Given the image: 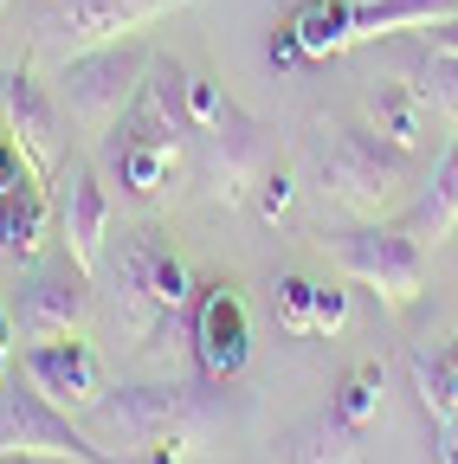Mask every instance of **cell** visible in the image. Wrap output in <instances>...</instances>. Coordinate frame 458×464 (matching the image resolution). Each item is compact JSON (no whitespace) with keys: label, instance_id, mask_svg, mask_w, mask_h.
Returning a JSON list of instances; mask_svg holds the SVG:
<instances>
[{"label":"cell","instance_id":"cell-30","mask_svg":"<svg viewBox=\"0 0 458 464\" xmlns=\"http://www.w3.org/2000/svg\"><path fill=\"white\" fill-rule=\"evenodd\" d=\"M420 45H426V52H439V58H458V20L426 26V33H420Z\"/></svg>","mask_w":458,"mask_h":464},{"label":"cell","instance_id":"cell-25","mask_svg":"<svg viewBox=\"0 0 458 464\" xmlns=\"http://www.w3.org/2000/svg\"><path fill=\"white\" fill-rule=\"evenodd\" d=\"M342 323H349V290H336V284H317V310H310V335H336Z\"/></svg>","mask_w":458,"mask_h":464},{"label":"cell","instance_id":"cell-15","mask_svg":"<svg viewBox=\"0 0 458 464\" xmlns=\"http://www.w3.org/2000/svg\"><path fill=\"white\" fill-rule=\"evenodd\" d=\"M52 213H59V207L45 200V188H39V181H20L7 200H0V252H7L14 265H33L39 246H45Z\"/></svg>","mask_w":458,"mask_h":464},{"label":"cell","instance_id":"cell-13","mask_svg":"<svg viewBox=\"0 0 458 464\" xmlns=\"http://www.w3.org/2000/svg\"><path fill=\"white\" fill-rule=\"evenodd\" d=\"M59 239L65 252L97 277L103 265V246H110V188H103V174L97 168H72L65 181H59Z\"/></svg>","mask_w":458,"mask_h":464},{"label":"cell","instance_id":"cell-24","mask_svg":"<svg viewBox=\"0 0 458 464\" xmlns=\"http://www.w3.org/2000/svg\"><path fill=\"white\" fill-rule=\"evenodd\" d=\"M226 110H233V103H226V91H219L213 78H194V72H188V116H194V136L213 130Z\"/></svg>","mask_w":458,"mask_h":464},{"label":"cell","instance_id":"cell-31","mask_svg":"<svg viewBox=\"0 0 458 464\" xmlns=\"http://www.w3.org/2000/svg\"><path fill=\"white\" fill-rule=\"evenodd\" d=\"M0 464H91V458H72V451H0Z\"/></svg>","mask_w":458,"mask_h":464},{"label":"cell","instance_id":"cell-27","mask_svg":"<svg viewBox=\"0 0 458 464\" xmlns=\"http://www.w3.org/2000/svg\"><path fill=\"white\" fill-rule=\"evenodd\" d=\"M20 181H33V168H26V155H20L14 136H0V200H7Z\"/></svg>","mask_w":458,"mask_h":464},{"label":"cell","instance_id":"cell-22","mask_svg":"<svg viewBox=\"0 0 458 464\" xmlns=\"http://www.w3.org/2000/svg\"><path fill=\"white\" fill-rule=\"evenodd\" d=\"M414 84H420V97L433 103V116H445V123L458 130V58L426 52L420 65H414Z\"/></svg>","mask_w":458,"mask_h":464},{"label":"cell","instance_id":"cell-35","mask_svg":"<svg viewBox=\"0 0 458 464\" xmlns=\"http://www.w3.org/2000/svg\"><path fill=\"white\" fill-rule=\"evenodd\" d=\"M0 84H7V78H0Z\"/></svg>","mask_w":458,"mask_h":464},{"label":"cell","instance_id":"cell-6","mask_svg":"<svg viewBox=\"0 0 458 464\" xmlns=\"http://www.w3.org/2000/svg\"><path fill=\"white\" fill-rule=\"evenodd\" d=\"M407 188V149L381 142L375 130H342L323 149V194L349 213H381Z\"/></svg>","mask_w":458,"mask_h":464},{"label":"cell","instance_id":"cell-14","mask_svg":"<svg viewBox=\"0 0 458 464\" xmlns=\"http://www.w3.org/2000/svg\"><path fill=\"white\" fill-rule=\"evenodd\" d=\"M426 123H433V103L420 97L414 78H375L368 91V130L394 149H426Z\"/></svg>","mask_w":458,"mask_h":464},{"label":"cell","instance_id":"cell-3","mask_svg":"<svg viewBox=\"0 0 458 464\" xmlns=\"http://www.w3.org/2000/svg\"><path fill=\"white\" fill-rule=\"evenodd\" d=\"M342 271H349L362 290H375L381 304H414L426 290V246L407 226H336L317 239Z\"/></svg>","mask_w":458,"mask_h":464},{"label":"cell","instance_id":"cell-28","mask_svg":"<svg viewBox=\"0 0 458 464\" xmlns=\"http://www.w3.org/2000/svg\"><path fill=\"white\" fill-rule=\"evenodd\" d=\"M188 445H194V432H168V439L142 445V451H136V464H188Z\"/></svg>","mask_w":458,"mask_h":464},{"label":"cell","instance_id":"cell-4","mask_svg":"<svg viewBox=\"0 0 458 464\" xmlns=\"http://www.w3.org/2000/svg\"><path fill=\"white\" fill-rule=\"evenodd\" d=\"M175 7H188V0H33V45L65 65V58H78L91 45H117V39L155 26Z\"/></svg>","mask_w":458,"mask_h":464},{"label":"cell","instance_id":"cell-23","mask_svg":"<svg viewBox=\"0 0 458 464\" xmlns=\"http://www.w3.org/2000/svg\"><path fill=\"white\" fill-rule=\"evenodd\" d=\"M278 316H284V329H291V335H310V310H317V284L310 277H278Z\"/></svg>","mask_w":458,"mask_h":464},{"label":"cell","instance_id":"cell-2","mask_svg":"<svg viewBox=\"0 0 458 464\" xmlns=\"http://www.w3.org/2000/svg\"><path fill=\"white\" fill-rule=\"evenodd\" d=\"M149 58H155V52H149L142 39L91 45V52L65 58V65H59V103H65V116H72L84 136H103V130L130 110V97L142 91Z\"/></svg>","mask_w":458,"mask_h":464},{"label":"cell","instance_id":"cell-18","mask_svg":"<svg viewBox=\"0 0 458 464\" xmlns=\"http://www.w3.org/2000/svg\"><path fill=\"white\" fill-rule=\"evenodd\" d=\"M291 33H297L310 65H317V58L349 52L356 45V0H304V7L291 14Z\"/></svg>","mask_w":458,"mask_h":464},{"label":"cell","instance_id":"cell-26","mask_svg":"<svg viewBox=\"0 0 458 464\" xmlns=\"http://www.w3.org/2000/svg\"><path fill=\"white\" fill-rule=\"evenodd\" d=\"M291 200H297V181H291L284 168L258 181V213H265V219H284V213H291Z\"/></svg>","mask_w":458,"mask_h":464},{"label":"cell","instance_id":"cell-10","mask_svg":"<svg viewBox=\"0 0 458 464\" xmlns=\"http://www.w3.org/2000/svg\"><path fill=\"white\" fill-rule=\"evenodd\" d=\"M194 362L200 381H239L252 362V323H246V297L233 284H207L194 297Z\"/></svg>","mask_w":458,"mask_h":464},{"label":"cell","instance_id":"cell-11","mask_svg":"<svg viewBox=\"0 0 458 464\" xmlns=\"http://www.w3.org/2000/svg\"><path fill=\"white\" fill-rule=\"evenodd\" d=\"M258 155H265V130L233 103L213 130H200V188L226 207H239L246 188L258 181Z\"/></svg>","mask_w":458,"mask_h":464},{"label":"cell","instance_id":"cell-20","mask_svg":"<svg viewBox=\"0 0 458 464\" xmlns=\"http://www.w3.org/2000/svg\"><path fill=\"white\" fill-rule=\"evenodd\" d=\"M329 413L349 420V426H368V420L381 413V368L362 362V368L342 374V381H336V400H329Z\"/></svg>","mask_w":458,"mask_h":464},{"label":"cell","instance_id":"cell-8","mask_svg":"<svg viewBox=\"0 0 458 464\" xmlns=\"http://www.w3.org/2000/svg\"><path fill=\"white\" fill-rule=\"evenodd\" d=\"M0 451H72V458H91V464H117L103 445H91L65 406H52L33 381H0Z\"/></svg>","mask_w":458,"mask_h":464},{"label":"cell","instance_id":"cell-9","mask_svg":"<svg viewBox=\"0 0 458 464\" xmlns=\"http://www.w3.org/2000/svg\"><path fill=\"white\" fill-rule=\"evenodd\" d=\"M0 123H7V136L20 142L33 181H45V174L65 161V123H72V116H65L59 91H45L26 65L7 72V84H0Z\"/></svg>","mask_w":458,"mask_h":464},{"label":"cell","instance_id":"cell-34","mask_svg":"<svg viewBox=\"0 0 458 464\" xmlns=\"http://www.w3.org/2000/svg\"><path fill=\"white\" fill-rule=\"evenodd\" d=\"M7 7H14V0H0V14H7Z\"/></svg>","mask_w":458,"mask_h":464},{"label":"cell","instance_id":"cell-21","mask_svg":"<svg viewBox=\"0 0 458 464\" xmlns=\"http://www.w3.org/2000/svg\"><path fill=\"white\" fill-rule=\"evenodd\" d=\"M414 381H420V400H426V413L433 420H452L458 413V342L445 348V355H420L414 362Z\"/></svg>","mask_w":458,"mask_h":464},{"label":"cell","instance_id":"cell-19","mask_svg":"<svg viewBox=\"0 0 458 464\" xmlns=\"http://www.w3.org/2000/svg\"><path fill=\"white\" fill-rule=\"evenodd\" d=\"M356 445H362V426L323 413V420H310V426L297 432L291 464H356Z\"/></svg>","mask_w":458,"mask_h":464},{"label":"cell","instance_id":"cell-33","mask_svg":"<svg viewBox=\"0 0 458 464\" xmlns=\"http://www.w3.org/2000/svg\"><path fill=\"white\" fill-rule=\"evenodd\" d=\"M439 432H433V445H439V464H458V413L452 420H433Z\"/></svg>","mask_w":458,"mask_h":464},{"label":"cell","instance_id":"cell-17","mask_svg":"<svg viewBox=\"0 0 458 464\" xmlns=\"http://www.w3.org/2000/svg\"><path fill=\"white\" fill-rule=\"evenodd\" d=\"M439 20H458V0H356V45L394 39V33H426Z\"/></svg>","mask_w":458,"mask_h":464},{"label":"cell","instance_id":"cell-1","mask_svg":"<svg viewBox=\"0 0 458 464\" xmlns=\"http://www.w3.org/2000/svg\"><path fill=\"white\" fill-rule=\"evenodd\" d=\"M110 304H117V323L142 348H161L175 316L194 304V277L155 226H130L117 239V252H110Z\"/></svg>","mask_w":458,"mask_h":464},{"label":"cell","instance_id":"cell-16","mask_svg":"<svg viewBox=\"0 0 458 464\" xmlns=\"http://www.w3.org/2000/svg\"><path fill=\"white\" fill-rule=\"evenodd\" d=\"M414 232L420 246H433V239H445V232L458 226V142L433 161V174H426V188H420V200L407 207V219H400Z\"/></svg>","mask_w":458,"mask_h":464},{"label":"cell","instance_id":"cell-7","mask_svg":"<svg viewBox=\"0 0 458 464\" xmlns=\"http://www.w3.org/2000/svg\"><path fill=\"white\" fill-rule=\"evenodd\" d=\"M14 329L26 342H52V335H78L91 316V271L65 252L59 265H33L14 290Z\"/></svg>","mask_w":458,"mask_h":464},{"label":"cell","instance_id":"cell-32","mask_svg":"<svg viewBox=\"0 0 458 464\" xmlns=\"http://www.w3.org/2000/svg\"><path fill=\"white\" fill-rule=\"evenodd\" d=\"M14 335H20V329H14V310L0 304V381L14 374Z\"/></svg>","mask_w":458,"mask_h":464},{"label":"cell","instance_id":"cell-29","mask_svg":"<svg viewBox=\"0 0 458 464\" xmlns=\"http://www.w3.org/2000/svg\"><path fill=\"white\" fill-rule=\"evenodd\" d=\"M271 65H278V72H304V65H310L304 45H297V33H291V20L271 33Z\"/></svg>","mask_w":458,"mask_h":464},{"label":"cell","instance_id":"cell-12","mask_svg":"<svg viewBox=\"0 0 458 464\" xmlns=\"http://www.w3.org/2000/svg\"><path fill=\"white\" fill-rule=\"evenodd\" d=\"M26 381L52 400L65 406V413H91L97 393H103V374H97V348L84 335H52V342H26L20 355Z\"/></svg>","mask_w":458,"mask_h":464},{"label":"cell","instance_id":"cell-5","mask_svg":"<svg viewBox=\"0 0 458 464\" xmlns=\"http://www.w3.org/2000/svg\"><path fill=\"white\" fill-rule=\"evenodd\" d=\"M194 420H200L194 387H110L84 413L97 445H130V451H142L168 432H194Z\"/></svg>","mask_w":458,"mask_h":464}]
</instances>
